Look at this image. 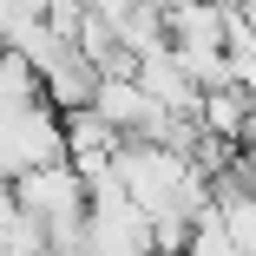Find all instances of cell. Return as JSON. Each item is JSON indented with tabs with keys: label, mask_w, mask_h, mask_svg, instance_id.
I'll return each mask as SVG.
<instances>
[{
	"label": "cell",
	"mask_w": 256,
	"mask_h": 256,
	"mask_svg": "<svg viewBox=\"0 0 256 256\" xmlns=\"http://www.w3.org/2000/svg\"><path fill=\"white\" fill-rule=\"evenodd\" d=\"M46 164H72L66 151V112L53 98H33V106H0V171L26 178V171H46Z\"/></svg>",
	"instance_id": "6da1fadb"
},
{
	"label": "cell",
	"mask_w": 256,
	"mask_h": 256,
	"mask_svg": "<svg viewBox=\"0 0 256 256\" xmlns=\"http://www.w3.org/2000/svg\"><path fill=\"white\" fill-rule=\"evenodd\" d=\"M86 256H158V224H151L132 197H92Z\"/></svg>",
	"instance_id": "7a4b0ae2"
},
{
	"label": "cell",
	"mask_w": 256,
	"mask_h": 256,
	"mask_svg": "<svg viewBox=\"0 0 256 256\" xmlns=\"http://www.w3.org/2000/svg\"><path fill=\"white\" fill-rule=\"evenodd\" d=\"M190 256H243L236 250V236H230V224H224V210L210 204V210L197 217V230H190Z\"/></svg>",
	"instance_id": "3957f363"
},
{
	"label": "cell",
	"mask_w": 256,
	"mask_h": 256,
	"mask_svg": "<svg viewBox=\"0 0 256 256\" xmlns=\"http://www.w3.org/2000/svg\"><path fill=\"white\" fill-rule=\"evenodd\" d=\"M144 7H158V14H178V7H190V0H144Z\"/></svg>",
	"instance_id": "277c9868"
}]
</instances>
